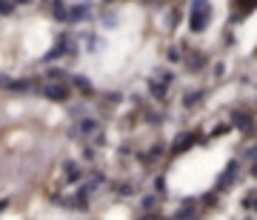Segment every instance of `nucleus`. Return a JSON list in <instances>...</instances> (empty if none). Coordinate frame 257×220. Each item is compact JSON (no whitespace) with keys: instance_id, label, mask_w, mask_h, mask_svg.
I'll use <instances>...</instances> for the list:
<instances>
[{"instance_id":"f257e3e1","label":"nucleus","mask_w":257,"mask_h":220,"mask_svg":"<svg viewBox=\"0 0 257 220\" xmlns=\"http://www.w3.org/2000/svg\"><path fill=\"white\" fill-rule=\"evenodd\" d=\"M43 97L52 100V103H66L71 97V89L66 80H46L43 83Z\"/></svg>"},{"instance_id":"f03ea898","label":"nucleus","mask_w":257,"mask_h":220,"mask_svg":"<svg viewBox=\"0 0 257 220\" xmlns=\"http://www.w3.org/2000/svg\"><path fill=\"white\" fill-rule=\"evenodd\" d=\"M209 20V0H194V12H192V29L200 32Z\"/></svg>"},{"instance_id":"7ed1b4c3","label":"nucleus","mask_w":257,"mask_h":220,"mask_svg":"<svg viewBox=\"0 0 257 220\" xmlns=\"http://www.w3.org/2000/svg\"><path fill=\"white\" fill-rule=\"evenodd\" d=\"M66 52H74V46H71V40H69V37L63 35V37H60V40H58V46H55V49H52V52H49V55H46V60L63 58Z\"/></svg>"},{"instance_id":"20e7f679","label":"nucleus","mask_w":257,"mask_h":220,"mask_svg":"<svg viewBox=\"0 0 257 220\" xmlns=\"http://www.w3.org/2000/svg\"><path fill=\"white\" fill-rule=\"evenodd\" d=\"M71 135H83V138H92V135H97V120H80V126L71 129Z\"/></svg>"},{"instance_id":"39448f33","label":"nucleus","mask_w":257,"mask_h":220,"mask_svg":"<svg viewBox=\"0 0 257 220\" xmlns=\"http://www.w3.org/2000/svg\"><path fill=\"white\" fill-rule=\"evenodd\" d=\"M63 174H66V180H80V169H77V163H66L63 166Z\"/></svg>"},{"instance_id":"423d86ee","label":"nucleus","mask_w":257,"mask_h":220,"mask_svg":"<svg viewBox=\"0 0 257 220\" xmlns=\"http://www.w3.org/2000/svg\"><path fill=\"white\" fill-rule=\"evenodd\" d=\"M74 86H77L83 94H92V83H86L83 77H74Z\"/></svg>"},{"instance_id":"0eeeda50","label":"nucleus","mask_w":257,"mask_h":220,"mask_svg":"<svg viewBox=\"0 0 257 220\" xmlns=\"http://www.w3.org/2000/svg\"><path fill=\"white\" fill-rule=\"evenodd\" d=\"M14 12V0H0V14H12Z\"/></svg>"},{"instance_id":"6e6552de","label":"nucleus","mask_w":257,"mask_h":220,"mask_svg":"<svg viewBox=\"0 0 257 220\" xmlns=\"http://www.w3.org/2000/svg\"><path fill=\"white\" fill-rule=\"evenodd\" d=\"M14 3H29V0H14Z\"/></svg>"}]
</instances>
